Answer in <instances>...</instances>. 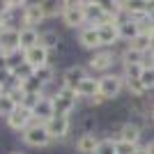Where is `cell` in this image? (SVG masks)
Here are the masks:
<instances>
[{"instance_id":"obj_1","label":"cell","mask_w":154,"mask_h":154,"mask_svg":"<svg viewBox=\"0 0 154 154\" xmlns=\"http://www.w3.org/2000/svg\"><path fill=\"white\" fill-rule=\"evenodd\" d=\"M115 64H120V58H117V53L113 48H99L85 60V67H88V71L92 76H106V74L113 71Z\"/></svg>"},{"instance_id":"obj_2","label":"cell","mask_w":154,"mask_h":154,"mask_svg":"<svg viewBox=\"0 0 154 154\" xmlns=\"http://www.w3.org/2000/svg\"><path fill=\"white\" fill-rule=\"evenodd\" d=\"M67 30H83L88 26V14L83 9V0H64V12L60 16Z\"/></svg>"},{"instance_id":"obj_3","label":"cell","mask_w":154,"mask_h":154,"mask_svg":"<svg viewBox=\"0 0 154 154\" xmlns=\"http://www.w3.org/2000/svg\"><path fill=\"white\" fill-rule=\"evenodd\" d=\"M53 99V110H55V115H74V110L78 106V94L76 90H71V88H62L58 85V90L51 94Z\"/></svg>"},{"instance_id":"obj_4","label":"cell","mask_w":154,"mask_h":154,"mask_svg":"<svg viewBox=\"0 0 154 154\" xmlns=\"http://www.w3.org/2000/svg\"><path fill=\"white\" fill-rule=\"evenodd\" d=\"M21 140H23V145L35 147V149H44V147H51L53 145V138L48 136V131H46V127L42 122H32L21 134Z\"/></svg>"},{"instance_id":"obj_5","label":"cell","mask_w":154,"mask_h":154,"mask_svg":"<svg viewBox=\"0 0 154 154\" xmlns=\"http://www.w3.org/2000/svg\"><path fill=\"white\" fill-rule=\"evenodd\" d=\"M124 92V76L120 71H110L106 76H99V94L106 97V101H115Z\"/></svg>"},{"instance_id":"obj_6","label":"cell","mask_w":154,"mask_h":154,"mask_svg":"<svg viewBox=\"0 0 154 154\" xmlns=\"http://www.w3.org/2000/svg\"><path fill=\"white\" fill-rule=\"evenodd\" d=\"M44 127L48 131V136L53 138V143H64L74 124H71V115H53Z\"/></svg>"},{"instance_id":"obj_7","label":"cell","mask_w":154,"mask_h":154,"mask_svg":"<svg viewBox=\"0 0 154 154\" xmlns=\"http://www.w3.org/2000/svg\"><path fill=\"white\" fill-rule=\"evenodd\" d=\"M143 134H145V129L134 120H127L117 127V140L131 143V145H143Z\"/></svg>"},{"instance_id":"obj_8","label":"cell","mask_w":154,"mask_h":154,"mask_svg":"<svg viewBox=\"0 0 154 154\" xmlns=\"http://www.w3.org/2000/svg\"><path fill=\"white\" fill-rule=\"evenodd\" d=\"M90 76V71H88V67L85 64H69V67H64V71H62V88H71V90H76L78 88V83L83 81V78H88Z\"/></svg>"},{"instance_id":"obj_9","label":"cell","mask_w":154,"mask_h":154,"mask_svg":"<svg viewBox=\"0 0 154 154\" xmlns=\"http://www.w3.org/2000/svg\"><path fill=\"white\" fill-rule=\"evenodd\" d=\"M76 39H78V46L85 48V51L94 53V51H99V48H103L101 39H99V28H94V26H85L83 30H78Z\"/></svg>"},{"instance_id":"obj_10","label":"cell","mask_w":154,"mask_h":154,"mask_svg":"<svg viewBox=\"0 0 154 154\" xmlns=\"http://www.w3.org/2000/svg\"><path fill=\"white\" fill-rule=\"evenodd\" d=\"M23 62L32 69H39V67H46V64H53L51 62V51H46L44 46H32L28 51H23Z\"/></svg>"},{"instance_id":"obj_11","label":"cell","mask_w":154,"mask_h":154,"mask_svg":"<svg viewBox=\"0 0 154 154\" xmlns=\"http://www.w3.org/2000/svg\"><path fill=\"white\" fill-rule=\"evenodd\" d=\"M46 21L44 12H42V7H39V2H28L26 9L21 12V28H37Z\"/></svg>"},{"instance_id":"obj_12","label":"cell","mask_w":154,"mask_h":154,"mask_svg":"<svg viewBox=\"0 0 154 154\" xmlns=\"http://www.w3.org/2000/svg\"><path fill=\"white\" fill-rule=\"evenodd\" d=\"M5 120H7V127L12 129V131H16V134H23V131L35 122V120H32V113L26 110V108H21V106L14 110L12 115H7Z\"/></svg>"},{"instance_id":"obj_13","label":"cell","mask_w":154,"mask_h":154,"mask_svg":"<svg viewBox=\"0 0 154 154\" xmlns=\"http://www.w3.org/2000/svg\"><path fill=\"white\" fill-rule=\"evenodd\" d=\"M99 140H101L99 134H78V138L74 140V149L78 154H94L99 147Z\"/></svg>"},{"instance_id":"obj_14","label":"cell","mask_w":154,"mask_h":154,"mask_svg":"<svg viewBox=\"0 0 154 154\" xmlns=\"http://www.w3.org/2000/svg\"><path fill=\"white\" fill-rule=\"evenodd\" d=\"M53 115H55V110H53V99H51V94H44L39 99V103L35 106V110H32V120L46 124Z\"/></svg>"},{"instance_id":"obj_15","label":"cell","mask_w":154,"mask_h":154,"mask_svg":"<svg viewBox=\"0 0 154 154\" xmlns=\"http://www.w3.org/2000/svg\"><path fill=\"white\" fill-rule=\"evenodd\" d=\"M99 39H101L103 48H115L117 44H122L120 30H117L115 23H103V26H99Z\"/></svg>"},{"instance_id":"obj_16","label":"cell","mask_w":154,"mask_h":154,"mask_svg":"<svg viewBox=\"0 0 154 154\" xmlns=\"http://www.w3.org/2000/svg\"><path fill=\"white\" fill-rule=\"evenodd\" d=\"M62 35H60L55 28H46V30H39V46H44L46 51H58L62 46Z\"/></svg>"},{"instance_id":"obj_17","label":"cell","mask_w":154,"mask_h":154,"mask_svg":"<svg viewBox=\"0 0 154 154\" xmlns=\"http://www.w3.org/2000/svg\"><path fill=\"white\" fill-rule=\"evenodd\" d=\"M76 94H78V99H92V97H97L99 94V76H88V78H83L81 83H78V88H76Z\"/></svg>"},{"instance_id":"obj_18","label":"cell","mask_w":154,"mask_h":154,"mask_svg":"<svg viewBox=\"0 0 154 154\" xmlns=\"http://www.w3.org/2000/svg\"><path fill=\"white\" fill-rule=\"evenodd\" d=\"M117 30H120V39H122L124 44H129V42H134V39L140 35V23L134 21V19H127L117 26Z\"/></svg>"},{"instance_id":"obj_19","label":"cell","mask_w":154,"mask_h":154,"mask_svg":"<svg viewBox=\"0 0 154 154\" xmlns=\"http://www.w3.org/2000/svg\"><path fill=\"white\" fill-rule=\"evenodd\" d=\"M39 7H42V12H44L46 21H51V19L62 16V12H64V0H39Z\"/></svg>"},{"instance_id":"obj_20","label":"cell","mask_w":154,"mask_h":154,"mask_svg":"<svg viewBox=\"0 0 154 154\" xmlns=\"http://www.w3.org/2000/svg\"><path fill=\"white\" fill-rule=\"evenodd\" d=\"M19 39H21V51H28V48L39 44V30L37 28H21Z\"/></svg>"},{"instance_id":"obj_21","label":"cell","mask_w":154,"mask_h":154,"mask_svg":"<svg viewBox=\"0 0 154 154\" xmlns=\"http://www.w3.org/2000/svg\"><path fill=\"white\" fill-rule=\"evenodd\" d=\"M145 62H147V55H143V53L129 48V46H124L122 53H120V64H145Z\"/></svg>"},{"instance_id":"obj_22","label":"cell","mask_w":154,"mask_h":154,"mask_svg":"<svg viewBox=\"0 0 154 154\" xmlns=\"http://www.w3.org/2000/svg\"><path fill=\"white\" fill-rule=\"evenodd\" d=\"M124 92L129 94V99H143L147 94V90L143 88V83L138 78H124Z\"/></svg>"},{"instance_id":"obj_23","label":"cell","mask_w":154,"mask_h":154,"mask_svg":"<svg viewBox=\"0 0 154 154\" xmlns=\"http://www.w3.org/2000/svg\"><path fill=\"white\" fill-rule=\"evenodd\" d=\"M32 76L37 78L39 83L44 85V90H46V88H48V85H51L53 81H55V67H53V64L39 67V69H35V71H32Z\"/></svg>"},{"instance_id":"obj_24","label":"cell","mask_w":154,"mask_h":154,"mask_svg":"<svg viewBox=\"0 0 154 154\" xmlns=\"http://www.w3.org/2000/svg\"><path fill=\"white\" fill-rule=\"evenodd\" d=\"M129 48H134V51L143 53V55H147L149 51H152V46H154V39H149L147 35H138V37L134 39V42H129Z\"/></svg>"},{"instance_id":"obj_25","label":"cell","mask_w":154,"mask_h":154,"mask_svg":"<svg viewBox=\"0 0 154 154\" xmlns=\"http://www.w3.org/2000/svg\"><path fill=\"white\" fill-rule=\"evenodd\" d=\"M81 134H97V129H99V117L97 115H83L81 117Z\"/></svg>"},{"instance_id":"obj_26","label":"cell","mask_w":154,"mask_h":154,"mask_svg":"<svg viewBox=\"0 0 154 154\" xmlns=\"http://www.w3.org/2000/svg\"><path fill=\"white\" fill-rule=\"evenodd\" d=\"M138 81H140L143 88L147 90V94L154 92V64H145V67H143V74H140Z\"/></svg>"},{"instance_id":"obj_27","label":"cell","mask_w":154,"mask_h":154,"mask_svg":"<svg viewBox=\"0 0 154 154\" xmlns=\"http://www.w3.org/2000/svg\"><path fill=\"white\" fill-rule=\"evenodd\" d=\"M94 154H117V140H115V138L103 136L101 140H99V147H97Z\"/></svg>"},{"instance_id":"obj_28","label":"cell","mask_w":154,"mask_h":154,"mask_svg":"<svg viewBox=\"0 0 154 154\" xmlns=\"http://www.w3.org/2000/svg\"><path fill=\"white\" fill-rule=\"evenodd\" d=\"M16 108H19V106H16V103L12 101V97L7 94V92H5L2 97H0V115H2V117L12 115V113H14Z\"/></svg>"},{"instance_id":"obj_29","label":"cell","mask_w":154,"mask_h":154,"mask_svg":"<svg viewBox=\"0 0 154 154\" xmlns=\"http://www.w3.org/2000/svg\"><path fill=\"white\" fill-rule=\"evenodd\" d=\"M120 74L124 78H140L143 64H120Z\"/></svg>"},{"instance_id":"obj_30","label":"cell","mask_w":154,"mask_h":154,"mask_svg":"<svg viewBox=\"0 0 154 154\" xmlns=\"http://www.w3.org/2000/svg\"><path fill=\"white\" fill-rule=\"evenodd\" d=\"M7 94L12 97V101L16 103V106H21V103L26 101V90H23L21 85H9V88H7Z\"/></svg>"},{"instance_id":"obj_31","label":"cell","mask_w":154,"mask_h":154,"mask_svg":"<svg viewBox=\"0 0 154 154\" xmlns=\"http://www.w3.org/2000/svg\"><path fill=\"white\" fill-rule=\"evenodd\" d=\"M138 147H140V145H131V143L117 140V154H136Z\"/></svg>"},{"instance_id":"obj_32","label":"cell","mask_w":154,"mask_h":154,"mask_svg":"<svg viewBox=\"0 0 154 154\" xmlns=\"http://www.w3.org/2000/svg\"><path fill=\"white\" fill-rule=\"evenodd\" d=\"M145 149H147V154H154V138L149 143H145Z\"/></svg>"},{"instance_id":"obj_33","label":"cell","mask_w":154,"mask_h":154,"mask_svg":"<svg viewBox=\"0 0 154 154\" xmlns=\"http://www.w3.org/2000/svg\"><path fill=\"white\" fill-rule=\"evenodd\" d=\"M145 64H154V46H152V51L147 53V62ZM145 64H143V67H145Z\"/></svg>"},{"instance_id":"obj_34","label":"cell","mask_w":154,"mask_h":154,"mask_svg":"<svg viewBox=\"0 0 154 154\" xmlns=\"http://www.w3.org/2000/svg\"><path fill=\"white\" fill-rule=\"evenodd\" d=\"M136 154H147V149H145V145H140V147L136 149Z\"/></svg>"},{"instance_id":"obj_35","label":"cell","mask_w":154,"mask_h":154,"mask_svg":"<svg viewBox=\"0 0 154 154\" xmlns=\"http://www.w3.org/2000/svg\"><path fill=\"white\" fill-rule=\"evenodd\" d=\"M5 92H7V88H5V85H2V83H0V97L5 94Z\"/></svg>"},{"instance_id":"obj_36","label":"cell","mask_w":154,"mask_h":154,"mask_svg":"<svg viewBox=\"0 0 154 154\" xmlns=\"http://www.w3.org/2000/svg\"><path fill=\"white\" fill-rule=\"evenodd\" d=\"M152 120H154V101H152Z\"/></svg>"},{"instance_id":"obj_37","label":"cell","mask_w":154,"mask_h":154,"mask_svg":"<svg viewBox=\"0 0 154 154\" xmlns=\"http://www.w3.org/2000/svg\"><path fill=\"white\" fill-rule=\"evenodd\" d=\"M12 154H21V152H12Z\"/></svg>"}]
</instances>
